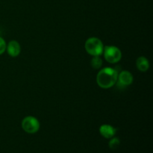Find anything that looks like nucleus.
<instances>
[{
  "instance_id": "1a4fd4ad",
  "label": "nucleus",
  "mask_w": 153,
  "mask_h": 153,
  "mask_svg": "<svg viewBox=\"0 0 153 153\" xmlns=\"http://www.w3.org/2000/svg\"><path fill=\"white\" fill-rule=\"evenodd\" d=\"M91 64L93 68L97 70V69H100L102 65V60L100 58V56H94V58L91 59Z\"/></svg>"
},
{
  "instance_id": "6e6552de",
  "label": "nucleus",
  "mask_w": 153,
  "mask_h": 153,
  "mask_svg": "<svg viewBox=\"0 0 153 153\" xmlns=\"http://www.w3.org/2000/svg\"><path fill=\"white\" fill-rule=\"evenodd\" d=\"M136 66L140 72H146L149 68V62L147 58L140 56L136 61Z\"/></svg>"
},
{
  "instance_id": "39448f33",
  "label": "nucleus",
  "mask_w": 153,
  "mask_h": 153,
  "mask_svg": "<svg viewBox=\"0 0 153 153\" xmlns=\"http://www.w3.org/2000/svg\"><path fill=\"white\" fill-rule=\"evenodd\" d=\"M118 82L122 86H128L133 82V76L131 73L126 70H123L118 74Z\"/></svg>"
},
{
  "instance_id": "f257e3e1",
  "label": "nucleus",
  "mask_w": 153,
  "mask_h": 153,
  "mask_svg": "<svg viewBox=\"0 0 153 153\" xmlns=\"http://www.w3.org/2000/svg\"><path fill=\"white\" fill-rule=\"evenodd\" d=\"M118 72L111 67H105L98 73L97 76V85L102 89H108L116 84Z\"/></svg>"
},
{
  "instance_id": "9b49d317",
  "label": "nucleus",
  "mask_w": 153,
  "mask_h": 153,
  "mask_svg": "<svg viewBox=\"0 0 153 153\" xmlns=\"http://www.w3.org/2000/svg\"><path fill=\"white\" fill-rule=\"evenodd\" d=\"M6 43L2 37H0V55L3 54L6 49Z\"/></svg>"
},
{
  "instance_id": "0eeeda50",
  "label": "nucleus",
  "mask_w": 153,
  "mask_h": 153,
  "mask_svg": "<svg viewBox=\"0 0 153 153\" xmlns=\"http://www.w3.org/2000/svg\"><path fill=\"white\" fill-rule=\"evenodd\" d=\"M100 132L105 138H112L117 132V129L110 125H102L100 128Z\"/></svg>"
},
{
  "instance_id": "7ed1b4c3",
  "label": "nucleus",
  "mask_w": 153,
  "mask_h": 153,
  "mask_svg": "<svg viewBox=\"0 0 153 153\" xmlns=\"http://www.w3.org/2000/svg\"><path fill=\"white\" fill-rule=\"evenodd\" d=\"M103 53L105 60L110 64H116L119 62L122 58L121 51L114 46H107L104 47Z\"/></svg>"
},
{
  "instance_id": "f03ea898",
  "label": "nucleus",
  "mask_w": 153,
  "mask_h": 153,
  "mask_svg": "<svg viewBox=\"0 0 153 153\" xmlns=\"http://www.w3.org/2000/svg\"><path fill=\"white\" fill-rule=\"evenodd\" d=\"M86 52L92 56H100L103 53L104 46L101 40L97 37H90L85 44Z\"/></svg>"
},
{
  "instance_id": "423d86ee",
  "label": "nucleus",
  "mask_w": 153,
  "mask_h": 153,
  "mask_svg": "<svg viewBox=\"0 0 153 153\" xmlns=\"http://www.w3.org/2000/svg\"><path fill=\"white\" fill-rule=\"evenodd\" d=\"M8 55L11 57H16L21 52V47L19 43L16 40H11L6 46Z\"/></svg>"
},
{
  "instance_id": "9d476101",
  "label": "nucleus",
  "mask_w": 153,
  "mask_h": 153,
  "mask_svg": "<svg viewBox=\"0 0 153 153\" xmlns=\"http://www.w3.org/2000/svg\"><path fill=\"white\" fill-rule=\"evenodd\" d=\"M120 143V141L119 138L114 137L109 141V147L112 149H115L119 146Z\"/></svg>"
},
{
  "instance_id": "20e7f679",
  "label": "nucleus",
  "mask_w": 153,
  "mask_h": 153,
  "mask_svg": "<svg viewBox=\"0 0 153 153\" xmlns=\"http://www.w3.org/2000/svg\"><path fill=\"white\" fill-rule=\"evenodd\" d=\"M22 128L28 134H34L40 129V122L34 117H25L22 121Z\"/></svg>"
}]
</instances>
